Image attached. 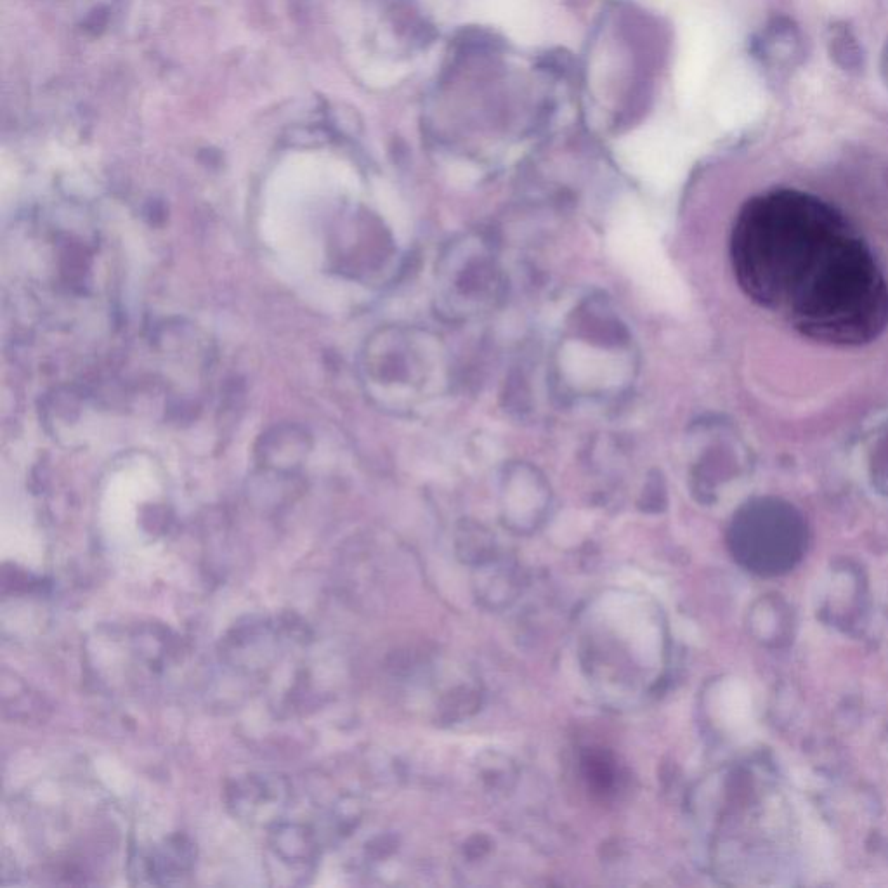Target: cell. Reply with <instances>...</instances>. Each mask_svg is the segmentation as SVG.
Listing matches in <instances>:
<instances>
[{"label":"cell","mask_w":888,"mask_h":888,"mask_svg":"<svg viewBox=\"0 0 888 888\" xmlns=\"http://www.w3.org/2000/svg\"><path fill=\"white\" fill-rule=\"evenodd\" d=\"M739 287L804 337L864 346L888 325V281L856 226L795 190L751 198L731 236Z\"/></svg>","instance_id":"cell-1"},{"label":"cell","mask_w":888,"mask_h":888,"mask_svg":"<svg viewBox=\"0 0 888 888\" xmlns=\"http://www.w3.org/2000/svg\"><path fill=\"white\" fill-rule=\"evenodd\" d=\"M231 795V804L240 816L261 817L262 807L268 814V809L280 804L285 795V786L276 777L254 776L235 786Z\"/></svg>","instance_id":"cell-2"},{"label":"cell","mask_w":888,"mask_h":888,"mask_svg":"<svg viewBox=\"0 0 888 888\" xmlns=\"http://www.w3.org/2000/svg\"><path fill=\"white\" fill-rule=\"evenodd\" d=\"M275 849L287 861H307L314 854L309 831L299 826H285L275 833Z\"/></svg>","instance_id":"cell-3"}]
</instances>
